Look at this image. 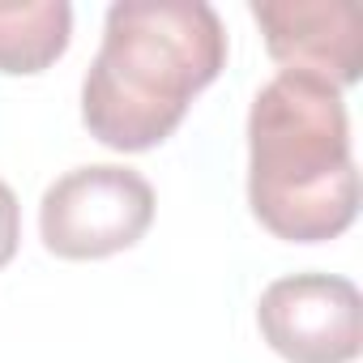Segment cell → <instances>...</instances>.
Returning <instances> with one entry per match:
<instances>
[{
    "label": "cell",
    "instance_id": "6da1fadb",
    "mask_svg": "<svg viewBox=\"0 0 363 363\" xmlns=\"http://www.w3.org/2000/svg\"><path fill=\"white\" fill-rule=\"evenodd\" d=\"M227 65V30L206 0H120L82 82V120L111 150L167 141L197 90Z\"/></svg>",
    "mask_w": 363,
    "mask_h": 363
},
{
    "label": "cell",
    "instance_id": "7a4b0ae2",
    "mask_svg": "<svg viewBox=\"0 0 363 363\" xmlns=\"http://www.w3.org/2000/svg\"><path fill=\"white\" fill-rule=\"evenodd\" d=\"M248 206L291 244L342 235L359 214V171L342 90L312 73H278L248 111Z\"/></svg>",
    "mask_w": 363,
    "mask_h": 363
},
{
    "label": "cell",
    "instance_id": "3957f363",
    "mask_svg": "<svg viewBox=\"0 0 363 363\" xmlns=\"http://www.w3.org/2000/svg\"><path fill=\"white\" fill-rule=\"evenodd\" d=\"M154 223L150 179L120 162L65 171L39 201V235L65 261H99L133 248Z\"/></svg>",
    "mask_w": 363,
    "mask_h": 363
},
{
    "label": "cell",
    "instance_id": "277c9868",
    "mask_svg": "<svg viewBox=\"0 0 363 363\" xmlns=\"http://www.w3.org/2000/svg\"><path fill=\"white\" fill-rule=\"evenodd\" d=\"M359 286L337 274H291L257 303L261 337L286 363H350L359 354Z\"/></svg>",
    "mask_w": 363,
    "mask_h": 363
},
{
    "label": "cell",
    "instance_id": "5b68a950",
    "mask_svg": "<svg viewBox=\"0 0 363 363\" xmlns=\"http://www.w3.org/2000/svg\"><path fill=\"white\" fill-rule=\"evenodd\" d=\"M252 18L286 73L350 86L363 69V26L350 0H257Z\"/></svg>",
    "mask_w": 363,
    "mask_h": 363
},
{
    "label": "cell",
    "instance_id": "8992f818",
    "mask_svg": "<svg viewBox=\"0 0 363 363\" xmlns=\"http://www.w3.org/2000/svg\"><path fill=\"white\" fill-rule=\"evenodd\" d=\"M73 39V5L13 0L0 5V73H43Z\"/></svg>",
    "mask_w": 363,
    "mask_h": 363
},
{
    "label": "cell",
    "instance_id": "52a82bcc",
    "mask_svg": "<svg viewBox=\"0 0 363 363\" xmlns=\"http://www.w3.org/2000/svg\"><path fill=\"white\" fill-rule=\"evenodd\" d=\"M18 240H22V206H18L13 189L0 179V269L13 261Z\"/></svg>",
    "mask_w": 363,
    "mask_h": 363
}]
</instances>
